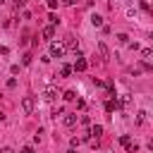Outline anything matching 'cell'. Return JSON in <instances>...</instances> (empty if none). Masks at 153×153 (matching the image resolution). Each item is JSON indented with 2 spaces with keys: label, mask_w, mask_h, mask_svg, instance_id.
I'll return each instance as SVG.
<instances>
[{
  "label": "cell",
  "mask_w": 153,
  "mask_h": 153,
  "mask_svg": "<svg viewBox=\"0 0 153 153\" xmlns=\"http://www.w3.org/2000/svg\"><path fill=\"white\" fill-rule=\"evenodd\" d=\"M117 41H120L122 45H127V43H129V36H127V33H120V36H117Z\"/></svg>",
  "instance_id": "cell-15"
},
{
  "label": "cell",
  "mask_w": 153,
  "mask_h": 153,
  "mask_svg": "<svg viewBox=\"0 0 153 153\" xmlns=\"http://www.w3.org/2000/svg\"><path fill=\"white\" fill-rule=\"evenodd\" d=\"M0 5H2V0H0Z\"/></svg>",
  "instance_id": "cell-24"
},
{
  "label": "cell",
  "mask_w": 153,
  "mask_h": 153,
  "mask_svg": "<svg viewBox=\"0 0 153 153\" xmlns=\"http://www.w3.org/2000/svg\"><path fill=\"white\" fill-rule=\"evenodd\" d=\"M91 24L93 26H103V17L100 14H91Z\"/></svg>",
  "instance_id": "cell-11"
},
{
  "label": "cell",
  "mask_w": 153,
  "mask_h": 153,
  "mask_svg": "<svg viewBox=\"0 0 153 153\" xmlns=\"http://www.w3.org/2000/svg\"><path fill=\"white\" fill-rule=\"evenodd\" d=\"M22 110H24L26 115H31V110H33V98H31V96H24V100H22Z\"/></svg>",
  "instance_id": "cell-1"
},
{
  "label": "cell",
  "mask_w": 153,
  "mask_h": 153,
  "mask_svg": "<svg viewBox=\"0 0 153 153\" xmlns=\"http://www.w3.org/2000/svg\"><path fill=\"white\" fill-rule=\"evenodd\" d=\"M22 153H33V148H31V146H24V148H22Z\"/></svg>",
  "instance_id": "cell-21"
},
{
  "label": "cell",
  "mask_w": 153,
  "mask_h": 153,
  "mask_svg": "<svg viewBox=\"0 0 153 153\" xmlns=\"http://www.w3.org/2000/svg\"><path fill=\"white\" fill-rule=\"evenodd\" d=\"M120 143H122L124 148H129V146H131V136H129V134H122V136H120Z\"/></svg>",
  "instance_id": "cell-10"
},
{
  "label": "cell",
  "mask_w": 153,
  "mask_h": 153,
  "mask_svg": "<svg viewBox=\"0 0 153 153\" xmlns=\"http://www.w3.org/2000/svg\"><path fill=\"white\" fill-rule=\"evenodd\" d=\"M151 55H153V53H151V48H143V50H141V57H143L146 62L151 60Z\"/></svg>",
  "instance_id": "cell-13"
},
{
  "label": "cell",
  "mask_w": 153,
  "mask_h": 153,
  "mask_svg": "<svg viewBox=\"0 0 153 153\" xmlns=\"http://www.w3.org/2000/svg\"><path fill=\"white\" fill-rule=\"evenodd\" d=\"M62 53H65V48L60 43H50V57H62Z\"/></svg>",
  "instance_id": "cell-2"
},
{
  "label": "cell",
  "mask_w": 153,
  "mask_h": 153,
  "mask_svg": "<svg viewBox=\"0 0 153 153\" xmlns=\"http://www.w3.org/2000/svg\"><path fill=\"white\" fill-rule=\"evenodd\" d=\"M76 124V115H65V127H74Z\"/></svg>",
  "instance_id": "cell-9"
},
{
  "label": "cell",
  "mask_w": 153,
  "mask_h": 153,
  "mask_svg": "<svg viewBox=\"0 0 153 153\" xmlns=\"http://www.w3.org/2000/svg\"><path fill=\"white\" fill-rule=\"evenodd\" d=\"M98 53H100V57H103V60H108V57H110V50H108V45H105V43H98Z\"/></svg>",
  "instance_id": "cell-6"
},
{
  "label": "cell",
  "mask_w": 153,
  "mask_h": 153,
  "mask_svg": "<svg viewBox=\"0 0 153 153\" xmlns=\"http://www.w3.org/2000/svg\"><path fill=\"white\" fill-rule=\"evenodd\" d=\"M65 5H76V0H62Z\"/></svg>",
  "instance_id": "cell-22"
},
{
  "label": "cell",
  "mask_w": 153,
  "mask_h": 153,
  "mask_svg": "<svg viewBox=\"0 0 153 153\" xmlns=\"http://www.w3.org/2000/svg\"><path fill=\"white\" fill-rule=\"evenodd\" d=\"M29 62H31V55H29V53H26V55H24V57H22V65H29Z\"/></svg>",
  "instance_id": "cell-18"
},
{
  "label": "cell",
  "mask_w": 153,
  "mask_h": 153,
  "mask_svg": "<svg viewBox=\"0 0 153 153\" xmlns=\"http://www.w3.org/2000/svg\"><path fill=\"white\" fill-rule=\"evenodd\" d=\"M53 36H55V29H53L50 24H48V26H43V38H45V41H50Z\"/></svg>",
  "instance_id": "cell-5"
},
{
  "label": "cell",
  "mask_w": 153,
  "mask_h": 153,
  "mask_svg": "<svg viewBox=\"0 0 153 153\" xmlns=\"http://www.w3.org/2000/svg\"><path fill=\"white\" fill-rule=\"evenodd\" d=\"M24 7V0H14V10H22Z\"/></svg>",
  "instance_id": "cell-19"
},
{
  "label": "cell",
  "mask_w": 153,
  "mask_h": 153,
  "mask_svg": "<svg viewBox=\"0 0 153 153\" xmlns=\"http://www.w3.org/2000/svg\"><path fill=\"white\" fill-rule=\"evenodd\" d=\"M0 153H14V151H12V148H2Z\"/></svg>",
  "instance_id": "cell-23"
},
{
  "label": "cell",
  "mask_w": 153,
  "mask_h": 153,
  "mask_svg": "<svg viewBox=\"0 0 153 153\" xmlns=\"http://www.w3.org/2000/svg\"><path fill=\"white\" fill-rule=\"evenodd\" d=\"M48 7H50V10H55V7H57V0H48Z\"/></svg>",
  "instance_id": "cell-20"
},
{
  "label": "cell",
  "mask_w": 153,
  "mask_h": 153,
  "mask_svg": "<svg viewBox=\"0 0 153 153\" xmlns=\"http://www.w3.org/2000/svg\"><path fill=\"white\" fill-rule=\"evenodd\" d=\"M60 74H62V76H69V74H72V67H69V65H62Z\"/></svg>",
  "instance_id": "cell-14"
},
{
  "label": "cell",
  "mask_w": 153,
  "mask_h": 153,
  "mask_svg": "<svg viewBox=\"0 0 153 153\" xmlns=\"http://www.w3.org/2000/svg\"><path fill=\"white\" fill-rule=\"evenodd\" d=\"M48 19H50V26H55V24H57V14H50Z\"/></svg>",
  "instance_id": "cell-17"
},
{
  "label": "cell",
  "mask_w": 153,
  "mask_h": 153,
  "mask_svg": "<svg viewBox=\"0 0 153 153\" xmlns=\"http://www.w3.org/2000/svg\"><path fill=\"white\" fill-rule=\"evenodd\" d=\"M105 110H108V112L117 110V100H115V98H108V100H105Z\"/></svg>",
  "instance_id": "cell-7"
},
{
  "label": "cell",
  "mask_w": 153,
  "mask_h": 153,
  "mask_svg": "<svg viewBox=\"0 0 153 153\" xmlns=\"http://www.w3.org/2000/svg\"><path fill=\"white\" fill-rule=\"evenodd\" d=\"M74 98H76L74 91H65V100H74Z\"/></svg>",
  "instance_id": "cell-16"
},
{
  "label": "cell",
  "mask_w": 153,
  "mask_h": 153,
  "mask_svg": "<svg viewBox=\"0 0 153 153\" xmlns=\"http://www.w3.org/2000/svg\"><path fill=\"white\" fill-rule=\"evenodd\" d=\"M86 67H88V62H86V60H84V57H81V55H79V57H76V62H74V67H72V69H76V72H86Z\"/></svg>",
  "instance_id": "cell-3"
},
{
  "label": "cell",
  "mask_w": 153,
  "mask_h": 153,
  "mask_svg": "<svg viewBox=\"0 0 153 153\" xmlns=\"http://www.w3.org/2000/svg\"><path fill=\"white\" fill-rule=\"evenodd\" d=\"M91 134H93V136L98 139V136L103 134V127H100V124H93V127H91Z\"/></svg>",
  "instance_id": "cell-12"
},
{
  "label": "cell",
  "mask_w": 153,
  "mask_h": 153,
  "mask_svg": "<svg viewBox=\"0 0 153 153\" xmlns=\"http://www.w3.org/2000/svg\"><path fill=\"white\" fill-rule=\"evenodd\" d=\"M55 96H57V88H55V86H48V88L43 91V98H45V100H55Z\"/></svg>",
  "instance_id": "cell-4"
},
{
  "label": "cell",
  "mask_w": 153,
  "mask_h": 153,
  "mask_svg": "<svg viewBox=\"0 0 153 153\" xmlns=\"http://www.w3.org/2000/svg\"><path fill=\"white\" fill-rule=\"evenodd\" d=\"M74 45H76L74 36H72V33H69V36H65V45H62V48H74Z\"/></svg>",
  "instance_id": "cell-8"
}]
</instances>
